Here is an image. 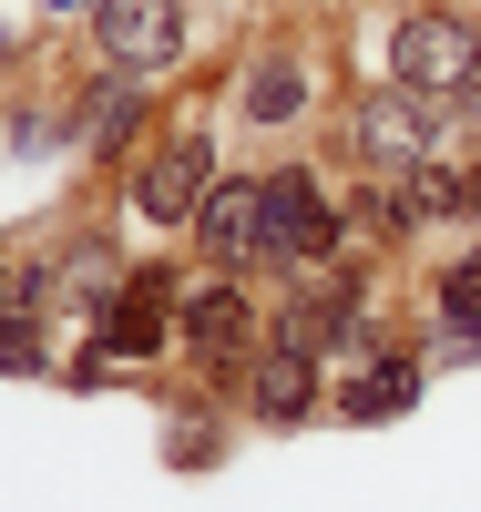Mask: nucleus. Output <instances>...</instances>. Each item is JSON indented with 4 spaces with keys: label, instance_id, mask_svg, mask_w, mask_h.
<instances>
[{
    "label": "nucleus",
    "instance_id": "6e6552de",
    "mask_svg": "<svg viewBox=\"0 0 481 512\" xmlns=\"http://www.w3.org/2000/svg\"><path fill=\"white\" fill-rule=\"evenodd\" d=\"M174 308H185V297H174L154 267L123 277V287L103 297V359H154L164 338H174Z\"/></svg>",
    "mask_w": 481,
    "mask_h": 512
},
{
    "label": "nucleus",
    "instance_id": "1a4fd4ad",
    "mask_svg": "<svg viewBox=\"0 0 481 512\" xmlns=\"http://www.w3.org/2000/svg\"><path fill=\"white\" fill-rule=\"evenodd\" d=\"M308 93H318V72L297 62V52H267L246 72V123H267V134H287L297 113H308Z\"/></svg>",
    "mask_w": 481,
    "mask_h": 512
},
{
    "label": "nucleus",
    "instance_id": "423d86ee",
    "mask_svg": "<svg viewBox=\"0 0 481 512\" xmlns=\"http://www.w3.org/2000/svg\"><path fill=\"white\" fill-rule=\"evenodd\" d=\"M195 246L215 256V277H236L267 256V185L256 175H215V195L195 205Z\"/></svg>",
    "mask_w": 481,
    "mask_h": 512
},
{
    "label": "nucleus",
    "instance_id": "2eb2a0df",
    "mask_svg": "<svg viewBox=\"0 0 481 512\" xmlns=\"http://www.w3.org/2000/svg\"><path fill=\"white\" fill-rule=\"evenodd\" d=\"M134 113H144V82L113 72V93L93 103V154H123V144H134Z\"/></svg>",
    "mask_w": 481,
    "mask_h": 512
},
{
    "label": "nucleus",
    "instance_id": "20e7f679",
    "mask_svg": "<svg viewBox=\"0 0 481 512\" xmlns=\"http://www.w3.org/2000/svg\"><path fill=\"white\" fill-rule=\"evenodd\" d=\"M93 41H103L113 72L154 82V72L185 62V11H174V0H103V11H93Z\"/></svg>",
    "mask_w": 481,
    "mask_h": 512
},
{
    "label": "nucleus",
    "instance_id": "f257e3e1",
    "mask_svg": "<svg viewBox=\"0 0 481 512\" xmlns=\"http://www.w3.org/2000/svg\"><path fill=\"white\" fill-rule=\"evenodd\" d=\"M389 82L420 103H461L481 82V31L461 11H400V31H389Z\"/></svg>",
    "mask_w": 481,
    "mask_h": 512
},
{
    "label": "nucleus",
    "instance_id": "9b49d317",
    "mask_svg": "<svg viewBox=\"0 0 481 512\" xmlns=\"http://www.w3.org/2000/svg\"><path fill=\"white\" fill-rule=\"evenodd\" d=\"M400 205H410V216H471V205H481V154L471 164L461 154H430L420 175L400 185Z\"/></svg>",
    "mask_w": 481,
    "mask_h": 512
},
{
    "label": "nucleus",
    "instance_id": "f3484780",
    "mask_svg": "<svg viewBox=\"0 0 481 512\" xmlns=\"http://www.w3.org/2000/svg\"><path fill=\"white\" fill-rule=\"evenodd\" d=\"M41 11H103V0H41Z\"/></svg>",
    "mask_w": 481,
    "mask_h": 512
},
{
    "label": "nucleus",
    "instance_id": "7ed1b4c3",
    "mask_svg": "<svg viewBox=\"0 0 481 512\" xmlns=\"http://www.w3.org/2000/svg\"><path fill=\"white\" fill-rule=\"evenodd\" d=\"M338 236H348V216L318 195V175H308V164L267 175V267L308 277V267H328V256H338Z\"/></svg>",
    "mask_w": 481,
    "mask_h": 512
},
{
    "label": "nucleus",
    "instance_id": "f8f14e48",
    "mask_svg": "<svg viewBox=\"0 0 481 512\" xmlns=\"http://www.w3.org/2000/svg\"><path fill=\"white\" fill-rule=\"evenodd\" d=\"M308 400H318V359H308V349H287V338H277V349H256V410H267V420H297Z\"/></svg>",
    "mask_w": 481,
    "mask_h": 512
},
{
    "label": "nucleus",
    "instance_id": "ddd939ff",
    "mask_svg": "<svg viewBox=\"0 0 481 512\" xmlns=\"http://www.w3.org/2000/svg\"><path fill=\"white\" fill-rule=\"evenodd\" d=\"M410 400H420V359H369L359 390H348V420H389V410H410Z\"/></svg>",
    "mask_w": 481,
    "mask_h": 512
},
{
    "label": "nucleus",
    "instance_id": "4468645a",
    "mask_svg": "<svg viewBox=\"0 0 481 512\" xmlns=\"http://www.w3.org/2000/svg\"><path fill=\"white\" fill-rule=\"evenodd\" d=\"M441 318H451V349H481V246L441 277Z\"/></svg>",
    "mask_w": 481,
    "mask_h": 512
},
{
    "label": "nucleus",
    "instance_id": "f03ea898",
    "mask_svg": "<svg viewBox=\"0 0 481 512\" xmlns=\"http://www.w3.org/2000/svg\"><path fill=\"white\" fill-rule=\"evenodd\" d=\"M348 154H359L379 185H410L420 164L441 154V144H430V103H420V93H400V82L359 93V103H348Z\"/></svg>",
    "mask_w": 481,
    "mask_h": 512
},
{
    "label": "nucleus",
    "instance_id": "39448f33",
    "mask_svg": "<svg viewBox=\"0 0 481 512\" xmlns=\"http://www.w3.org/2000/svg\"><path fill=\"white\" fill-rule=\"evenodd\" d=\"M215 164H226V154H215L205 134L154 144V154H144V175H134V205H144L154 226H195V205L215 195Z\"/></svg>",
    "mask_w": 481,
    "mask_h": 512
},
{
    "label": "nucleus",
    "instance_id": "9d476101",
    "mask_svg": "<svg viewBox=\"0 0 481 512\" xmlns=\"http://www.w3.org/2000/svg\"><path fill=\"white\" fill-rule=\"evenodd\" d=\"M348 318H359V308H348L338 287H308V277H297V297L277 308V338H287V349H308V359H328L338 338H348Z\"/></svg>",
    "mask_w": 481,
    "mask_h": 512
},
{
    "label": "nucleus",
    "instance_id": "dca6fc26",
    "mask_svg": "<svg viewBox=\"0 0 481 512\" xmlns=\"http://www.w3.org/2000/svg\"><path fill=\"white\" fill-rule=\"evenodd\" d=\"M21 308H31V287H21V267H0V338L21 328Z\"/></svg>",
    "mask_w": 481,
    "mask_h": 512
},
{
    "label": "nucleus",
    "instance_id": "0eeeda50",
    "mask_svg": "<svg viewBox=\"0 0 481 512\" xmlns=\"http://www.w3.org/2000/svg\"><path fill=\"white\" fill-rule=\"evenodd\" d=\"M174 338H185L205 369H246V359H256V308H246V287H236V277L195 287L185 308H174Z\"/></svg>",
    "mask_w": 481,
    "mask_h": 512
}]
</instances>
